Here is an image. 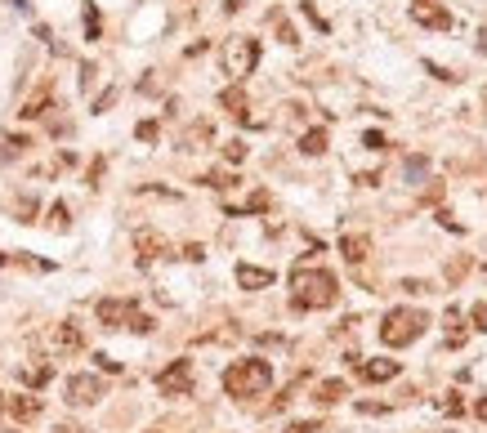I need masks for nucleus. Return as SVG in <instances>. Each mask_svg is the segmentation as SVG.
<instances>
[{"label": "nucleus", "mask_w": 487, "mask_h": 433, "mask_svg": "<svg viewBox=\"0 0 487 433\" xmlns=\"http://www.w3.org/2000/svg\"><path fill=\"white\" fill-rule=\"evenodd\" d=\"M291 286H295L291 308H299V313H309V308H331L335 299H340V286H335V277H331L327 268H299V273L291 277Z\"/></svg>", "instance_id": "obj_1"}, {"label": "nucleus", "mask_w": 487, "mask_h": 433, "mask_svg": "<svg viewBox=\"0 0 487 433\" xmlns=\"http://www.w3.org/2000/svg\"><path fill=\"white\" fill-rule=\"evenodd\" d=\"M268 385H273V366L264 358H242L224 371V389L228 397H260Z\"/></svg>", "instance_id": "obj_2"}, {"label": "nucleus", "mask_w": 487, "mask_h": 433, "mask_svg": "<svg viewBox=\"0 0 487 433\" xmlns=\"http://www.w3.org/2000/svg\"><path fill=\"white\" fill-rule=\"evenodd\" d=\"M425 326H429V313H421V308H389L384 322H380V340L389 348H407V344H416L425 335Z\"/></svg>", "instance_id": "obj_3"}, {"label": "nucleus", "mask_w": 487, "mask_h": 433, "mask_svg": "<svg viewBox=\"0 0 487 433\" xmlns=\"http://www.w3.org/2000/svg\"><path fill=\"white\" fill-rule=\"evenodd\" d=\"M157 389L165 393V397H183V393H193V362H170L165 371L157 375Z\"/></svg>", "instance_id": "obj_4"}, {"label": "nucleus", "mask_w": 487, "mask_h": 433, "mask_svg": "<svg viewBox=\"0 0 487 433\" xmlns=\"http://www.w3.org/2000/svg\"><path fill=\"white\" fill-rule=\"evenodd\" d=\"M411 23H421L429 31H447L451 14H447V5H439V0H411Z\"/></svg>", "instance_id": "obj_5"}, {"label": "nucleus", "mask_w": 487, "mask_h": 433, "mask_svg": "<svg viewBox=\"0 0 487 433\" xmlns=\"http://www.w3.org/2000/svg\"><path fill=\"white\" fill-rule=\"evenodd\" d=\"M103 397V380L98 375H72L67 380V402L72 407H94Z\"/></svg>", "instance_id": "obj_6"}, {"label": "nucleus", "mask_w": 487, "mask_h": 433, "mask_svg": "<svg viewBox=\"0 0 487 433\" xmlns=\"http://www.w3.org/2000/svg\"><path fill=\"white\" fill-rule=\"evenodd\" d=\"M255 58H260V45L250 41V36H237L228 45V72L232 76H246L250 68H255Z\"/></svg>", "instance_id": "obj_7"}, {"label": "nucleus", "mask_w": 487, "mask_h": 433, "mask_svg": "<svg viewBox=\"0 0 487 433\" xmlns=\"http://www.w3.org/2000/svg\"><path fill=\"white\" fill-rule=\"evenodd\" d=\"M130 318H134V299H103V304H98V322H103L108 330L125 326Z\"/></svg>", "instance_id": "obj_8"}, {"label": "nucleus", "mask_w": 487, "mask_h": 433, "mask_svg": "<svg viewBox=\"0 0 487 433\" xmlns=\"http://www.w3.org/2000/svg\"><path fill=\"white\" fill-rule=\"evenodd\" d=\"M402 371L398 362H389V358H376V362H358V375L366 380V385H384V380H394Z\"/></svg>", "instance_id": "obj_9"}, {"label": "nucleus", "mask_w": 487, "mask_h": 433, "mask_svg": "<svg viewBox=\"0 0 487 433\" xmlns=\"http://www.w3.org/2000/svg\"><path fill=\"white\" fill-rule=\"evenodd\" d=\"M54 344L63 348V353H81V348H86V340H81V330H76V322H63V326L54 330Z\"/></svg>", "instance_id": "obj_10"}, {"label": "nucleus", "mask_w": 487, "mask_h": 433, "mask_svg": "<svg viewBox=\"0 0 487 433\" xmlns=\"http://www.w3.org/2000/svg\"><path fill=\"white\" fill-rule=\"evenodd\" d=\"M237 281L246 291H260V286H273V268H250V264H242L237 268Z\"/></svg>", "instance_id": "obj_11"}, {"label": "nucleus", "mask_w": 487, "mask_h": 433, "mask_svg": "<svg viewBox=\"0 0 487 433\" xmlns=\"http://www.w3.org/2000/svg\"><path fill=\"white\" fill-rule=\"evenodd\" d=\"M349 393V385H344V380H322V385H317V402H322V407H335V402H340V397Z\"/></svg>", "instance_id": "obj_12"}, {"label": "nucleus", "mask_w": 487, "mask_h": 433, "mask_svg": "<svg viewBox=\"0 0 487 433\" xmlns=\"http://www.w3.org/2000/svg\"><path fill=\"white\" fill-rule=\"evenodd\" d=\"M366 251H371V241H366V237H340V255H344L349 264H362Z\"/></svg>", "instance_id": "obj_13"}, {"label": "nucleus", "mask_w": 487, "mask_h": 433, "mask_svg": "<svg viewBox=\"0 0 487 433\" xmlns=\"http://www.w3.org/2000/svg\"><path fill=\"white\" fill-rule=\"evenodd\" d=\"M299 152H309V157H322V152H327V130H309V135L299 139Z\"/></svg>", "instance_id": "obj_14"}, {"label": "nucleus", "mask_w": 487, "mask_h": 433, "mask_svg": "<svg viewBox=\"0 0 487 433\" xmlns=\"http://www.w3.org/2000/svg\"><path fill=\"white\" fill-rule=\"evenodd\" d=\"M9 411L19 415V420H36V415H41V402H36V397H9Z\"/></svg>", "instance_id": "obj_15"}, {"label": "nucleus", "mask_w": 487, "mask_h": 433, "mask_svg": "<svg viewBox=\"0 0 487 433\" xmlns=\"http://www.w3.org/2000/svg\"><path fill=\"white\" fill-rule=\"evenodd\" d=\"M447 348H461L465 344V326H461V308H447Z\"/></svg>", "instance_id": "obj_16"}, {"label": "nucleus", "mask_w": 487, "mask_h": 433, "mask_svg": "<svg viewBox=\"0 0 487 433\" xmlns=\"http://www.w3.org/2000/svg\"><path fill=\"white\" fill-rule=\"evenodd\" d=\"M134 246H139V251H143V259H153V255L161 251V246H165V241L157 237V232H148V228H143V232H139V237H134Z\"/></svg>", "instance_id": "obj_17"}, {"label": "nucleus", "mask_w": 487, "mask_h": 433, "mask_svg": "<svg viewBox=\"0 0 487 433\" xmlns=\"http://www.w3.org/2000/svg\"><path fill=\"white\" fill-rule=\"evenodd\" d=\"M220 103H224L228 112H237V116H242V112H246V94H242V90H224V94H220Z\"/></svg>", "instance_id": "obj_18"}, {"label": "nucleus", "mask_w": 487, "mask_h": 433, "mask_svg": "<svg viewBox=\"0 0 487 433\" xmlns=\"http://www.w3.org/2000/svg\"><path fill=\"white\" fill-rule=\"evenodd\" d=\"M443 411H447V415H461V411H465V402H461L456 393H447V397H443Z\"/></svg>", "instance_id": "obj_19"}, {"label": "nucleus", "mask_w": 487, "mask_h": 433, "mask_svg": "<svg viewBox=\"0 0 487 433\" xmlns=\"http://www.w3.org/2000/svg\"><path fill=\"white\" fill-rule=\"evenodd\" d=\"M402 291H411V295H425V291H429V286H425V281H421V277H416V281H411V277H407V281H402Z\"/></svg>", "instance_id": "obj_20"}, {"label": "nucleus", "mask_w": 487, "mask_h": 433, "mask_svg": "<svg viewBox=\"0 0 487 433\" xmlns=\"http://www.w3.org/2000/svg\"><path fill=\"white\" fill-rule=\"evenodd\" d=\"M224 157H228V161H242V157H246V147H242V143H228V147H224Z\"/></svg>", "instance_id": "obj_21"}, {"label": "nucleus", "mask_w": 487, "mask_h": 433, "mask_svg": "<svg viewBox=\"0 0 487 433\" xmlns=\"http://www.w3.org/2000/svg\"><path fill=\"white\" fill-rule=\"evenodd\" d=\"M49 380V366H41V371H27V385H45Z\"/></svg>", "instance_id": "obj_22"}, {"label": "nucleus", "mask_w": 487, "mask_h": 433, "mask_svg": "<svg viewBox=\"0 0 487 433\" xmlns=\"http://www.w3.org/2000/svg\"><path fill=\"white\" fill-rule=\"evenodd\" d=\"M362 143H366V147H371V152H380V147H384V135H376V130H371V135H366Z\"/></svg>", "instance_id": "obj_23"}, {"label": "nucleus", "mask_w": 487, "mask_h": 433, "mask_svg": "<svg viewBox=\"0 0 487 433\" xmlns=\"http://www.w3.org/2000/svg\"><path fill=\"white\" fill-rule=\"evenodd\" d=\"M474 415H478V420L487 424V393H483V397H478V402H474Z\"/></svg>", "instance_id": "obj_24"}, {"label": "nucleus", "mask_w": 487, "mask_h": 433, "mask_svg": "<svg viewBox=\"0 0 487 433\" xmlns=\"http://www.w3.org/2000/svg\"><path fill=\"white\" fill-rule=\"evenodd\" d=\"M313 429H317V420H304V424H291L287 433H313Z\"/></svg>", "instance_id": "obj_25"}, {"label": "nucleus", "mask_w": 487, "mask_h": 433, "mask_svg": "<svg viewBox=\"0 0 487 433\" xmlns=\"http://www.w3.org/2000/svg\"><path fill=\"white\" fill-rule=\"evenodd\" d=\"M483 108H487V90H483Z\"/></svg>", "instance_id": "obj_26"}, {"label": "nucleus", "mask_w": 487, "mask_h": 433, "mask_svg": "<svg viewBox=\"0 0 487 433\" xmlns=\"http://www.w3.org/2000/svg\"><path fill=\"white\" fill-rule=\"evenodd\" d=\"M0 411H5V402H0Z\"/></svg>", "instance_id": "obj_27"}]
</instances>
